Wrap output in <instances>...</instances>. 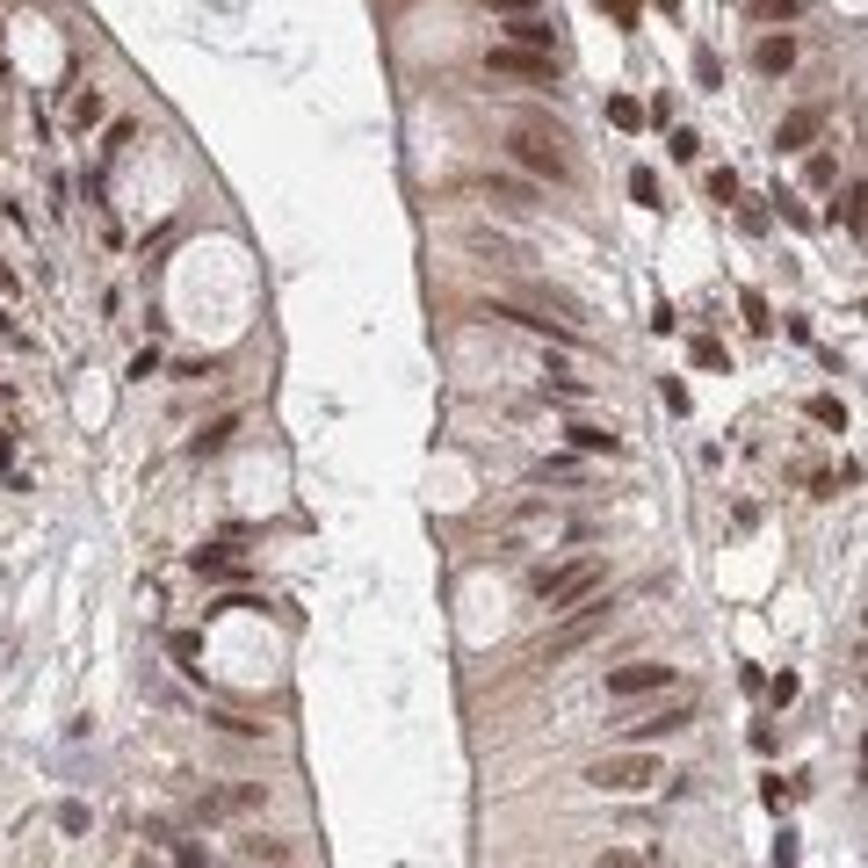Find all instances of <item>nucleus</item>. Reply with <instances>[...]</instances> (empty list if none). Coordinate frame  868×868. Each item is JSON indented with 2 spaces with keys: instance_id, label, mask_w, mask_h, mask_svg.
Here are the masks:
<instances>
[{
  "instance_id": "obj_1",
  "label": "nucleus",
  "mask_w": 868,
  "mask_h": 868,
  "mask_svg": "<svg viewBox=\"0 0 868 868\" xmlns=\"http://www.w3.org/2000/svg\"><path fill=\"white\" fill-rule=\"evenodd\" d=\"M507 152H514V167H529V174H543V181H572L565 138H557L550 123H514V131H507Z\"/></svg>"
},
{
  "instance_id": "obj_2",
  "label": "nucleus",
  "mask_w": 868,
  "mask_h": 868,
  "mask_svg": "<svg viewBox=\"0 0 868 868\" xmlns=\"http://www.w3.org/2000/svg\"><path fill=\"white\" fill-rule=\"evenodd\" d=\"M601 557H579V565H557V572H536V601L557 615V608H579L586 594H601Z\"/></svg>"
},
{
  "instance_id": "obj_3",
  "label": "nucleus",
  "mask_w": 868,
  "mask_h": 868,
  "mask_svg": "<svg viewBox=\"0 0 868 868\" xmlns=\"http://www.w3.org/2000/svg\"><path fill=\"white\" fill-rule=\"evenodd\" d=\"M586 782H594V789H608V796H637V789H651V782H659V753H644V746L608 753V760H594V767H586Z\"/></svg>"
},
{
  "instance_id": "obj_4",
  "label": "nucleus",
  "mask_w": 868,
  "mask_h": 868,
  "mask_svg": "<svg viewBox=\"0 0 868 868\" xmlns=\"http://www.w3.org/2000/svg\"><path fill=\"white\" fill-rule=\"evenodd\" d=\"M608 615H615V601H601V594H586L579 601V615L565 630H550V644H543V659H572L579 644H594V630H608Z\"/></svg>"
},
{
  "instance_id": "obj_5",
  "label": "nucleus",
  "mask_w": 868,
  "mask_h": 868,
  "mask_svg": "<svg viewBox=\"0 0 868 868\" xmlns=\"http://www.w3.org/2000/svg\"><path fill=\"white\" fill-rule=\"evenodd\" d=\"M659 688H673V666H666V659L608 666V695H615V702H637V695H659Z\"/></svg>"
},
{
  "instance_id": "obj_6",
  "label": "nucleus",
  "mask_w": 868,
  "mask_h": 868,
  "mask_svg": "<svg viewBox=\"0 0 868 868\" xmlns=\"http://www.w3.org/2000/svg\"><path fill=\"white\" fill-rule=\"evenodd\" d=\"M485 73H500V80H529V87H557V58L500 44V51H485Z\"/></svg>"
},
{
  "instance_id": "obj_7",
  "label": "nucleus",
  "mask_w": 868,
  "mask_h": 868,
  "mask_svg": "<svg viewBox=\"0 0 868 868\" xmlns=\"http://www.w3.org/2000/svg\"><path fill=\"white\" fill-rule=\"evenodd\" d=\"M695 724V702H666V709H644V717L623 724L630 746H651V738H673V731H688Z\"/></svg>"
},
{
  "instance_id": "obj_8",
  "label": "nucleus",
  "mask_w": 868,
  "mask_h": 868,
  "mask_svg": "<svg viewBox=\"0 0 868 868\" xmlns=\"http://www.w3.org/2000/svg\"><path fill=\"white\" fill-rule=\"evenodd\" d=\"M818 131H825V102H803V109L782 116V131H774V152H803Z\"/></svg>"
},
{
  "instance_id": "obj_9",
  "label": "nucleus",
  "mask_w": 868,
  "mask_h": 868,
  "mask_svg": "<svg viewBox=\"0 0 868 868\" xmlns=\"http://www.w3.org/2000/svg\"><path fill=\"white\" fill-rule=\"evenodd\" d=\"M239 427H246V413H217L210 427H196V434H189V463H210V456H225Z\"/></svg>"
},
{
  "instance_id": "obj_10",
  "label": "nucleus",
  "mask_w": 868,
  "mask_h": 868,
  "mask_svg": "<svg viewBox=\"0 0 868 868\" xmlns=\"http://www.w3.org/2000/svg\"><path fill=\"white\" fill-rule=\"evenodd\" d=\"M796 51H803V44L789 37V29H767V37L753 44V73H767V80H782V73L796 66Z\"/></svg>"
},
{
  "instance_id": "obj_11",
  "label": "nucleus",
  "mask_w": 868,
  "mask_h": 868,
  "mask_svg": "<svg viewBox=\"0 0 868 868\" xmlns=\"http://www.w3.org/2000/svg\"><path fill=\"white\" fill-rule=\"evenodd\" d=\"M478 196H485V203H500V210H536V181H514V174H485V181H478Z\"/></svg>"
},
{
  "instance_id": "obj_12",
  "label": "nucleus",
  "mask_w": 868,
  "mask_h": 868,
  "mask_svg": "<svg viewBox=\"0 0 868 868\" xmlns=\"http://www.w3.org/2000/svg\"><path fill=\"white\" fill-rule=\"evenodd\" d=\"M507 44H514V51H543V58H550L557 29H550L543 15H514V22H507Z\"/></svg>"
},
{
  "instance_id": "obj_13",
  "label": "nucleus",
  "mask_w": 868,
  "mask_h": 868,
  "mask_svg": "<svg viewBox=\"0 0 868 868\" xmlns=\"http://www.w3.org/2000/svg\"><path fill=\"white\" fill-rule=\"evenodd\" d=\"M746 15H753V22H767V29H774V22L789 29V22H803V15H811V0H746Z\"/></svg>"
},
{
  "instance_id": "obj_14",
  "label": "nucleus",
  "mask_w": 868,
  "mask_h": 868,
  "mask_svg": "<svg viewBox=\"0 0 868 868\" xmlns=\"http://www.w3.org/2000/svg\"><path fill=\"white\" fill-rule=\"evenodd\" d=\"M579 478H586V463H572V456H543L529 471V485H579Z\"/></svg>"
},
{
  "instance_id": "obj_15",
  "label": "nucleus",
  "mask_w": 868,
  "mask_h": 868,
  "mask_svg": "<svg viewBox=\"0 0 868 868\" xmlns=\"http://www.w3.org/2000/svg\"><path fill=\"white\" fill-rule=\"evenodd\" d=\"M572 449H586V456H623V434H608V427H572Z\"/></svg>"
},
{
  "instance_id": "obj_16",
  "label": "nucleus",
  "mask_w": 868,
  "mask_h": 868,
  "mask_svg": "<svg viewBox=\"0 0 868 868\" xmlns=\"http://www.w3.org/2000/svg\"><path fill=\"white\" fill-rule=\"evenodd\" d=\"M543 391H550V398H586V377H572L565 362H550V369H543Z\"/></svg>"
},
{
  "instance_id": "obj_17",
  "label": "nucleus",
  "mask_w": 868,
  "mask_h": 868,
  "mask_svg": "<svg viewBox=\"0 0 868 868\" xmlns=\"http://www.w3.org/2000/svg\"><path fill=\"white\" fill-rule=\"evenodd\" d=\"M102 116H109V102H102V87H87V95L73 102V131H95Z\"/></svg>"
},
{
  "instance_id": "obj_18",
  "label": "nucleus",
  "mask_w": 868,
  "mask_h": 868,
  "mask_svg": "<svg viewBox=\"0 0 868 868\" xmlns=\"http://www.w3.org/2000/svg\"><path fill=\"white\" fill-rule=\"evenodd\" d=\"M832 225H840V232H861V189H854V181L840 189V203H832Z\"/></svg>"
},
{
  "instance_id": "obj_19",
  "label": "nucleus",
  "mask_w": 868,
  "mask_h": 868,
  "mask_svg": "<svg viewBox=\"0 0 868 868\" xmlns=\"http://www.w3.org/2000/svg\"><path fill=\"white\" fill-rule=\"evenodd\" d=\"M189 565H196L203 579H232V572H239V565H232V550H196Z\"/></svg>"
},
{
  "instance_id": "obj_20",
  "label": "nucleus",
  "mask_w": 868,
  "mask_h": 868,
  "mask_svg": "<svg viewBox=\"0 0 868 868\" xmlns=\"http://www.w3.org/2000/svg\"><path fill=\"white\" fill-rule=\"evenodd\" d=\"M630 196H637L644 210H659V174H651V167H630Z\"/></svg>"
},
{
  "instance_id": "obj_21",
  "label": "nucleus",
  "mask_w": 868,
  "mask_h": 868,
  "mask_svg": "<svg viewBox=\"0 0 868 868\" xmlns=\"http://www.w3.org/2000/svg\"><path fill=\"white\" fill-rule=\"evenodd\" d=\"M608 123H615V131H637V123H644V109H637L630 95H608Z\"/></svg>"
},
{
  "instance_id": "obj_22",
  "label": "nucleus",
  "mask_w": 868,
  "mask_h": 868,
  "mask_svg": "<svg viewBox=\"0 0 868 868\" xmlns=\"http://www.w3.org/2000/svg\"><path fill=\"white\" fill-rule=\"evenodd\" d=\"M811 420H818V427H840V434H847V406H840V398H811Z\"/></svg>"
},
{
  "instance_id": "obj_23",
  "label": "nucleus",
  "mask_w": 868,
  "mask_h": 868,
  "mask_svg": "<svg viewBox=\"0 0 868 868\" xmlns=\"http://www.w3.org/2000/svg\"><path fill=\"white\" fill-rule=\"evenodd\" d=\"M217 731H232V738H268V724H254V717H210Z\"/></svg>"
},
{
  "instance_id": "obj_24",
  "label": "nucleus",
  "mask_w": 868,
  "mask_h": 868,
  "mask_svg": "<svg viewBox=\"0 0 868 868\" xmlns=\"http://www.w3.org/2000/svg\"><path fill=\"white\" fill-rule=\"evenodd\" d=\"M709 196H717V203H738V174H731V167L709 174Z\"/></svg>"
},
{
  "instance_id": "obj_25",
  "label": "nucleus",
  "mask_w": 868,
  "mask_h": 868,
  "mask_svg": "<svg viewBox=\"0 0 868 868\" xmlns=\"http://www.w3.org/2000/svg\"><path fill=\"white\" fill-rule=\"evenodd\" d=\"M167 651H174V659H196V651H203V637H196V630H174V637H167Z\"/></svg>"
},
{
  "instance_id": "obj_26",
  "label": "nucleus",
  "mask_w": 868,
  "mask_h": 868,
  "mask_svg": "<svg viewBox=\"0 0 868 868\" xmlns=\"http://www.w3.org/2000/svg\"><path fill=\"white\" fill-rule=\"evenodd\" d=\"M152 369H160V348H138V355H131V384H145Z\"/></svg>"
},
{
  "instance_id": "obj_27",
  "label": "nucleus",
  "mask_w": 868,
  "mask_h": 868,
  "mask_svg": "<svg viewBox=\"0 0 868 868\" xmlns=\"http://www.w3.org/2000/svg\"><path fill=\"white\" fill-rule=\"evenodd\" d=\"M174 861H181V868H203V861H210V847H196V840H174Z\"/></svg>"
},
{
  "instance_id": "obj_28",
  "label": "nucleus",
  "mask_w": 868,
  "mask_h": 868,
  "mask_svg": "<svg viewBox=\"0 0 868 868\" xmlns=\"http://www.w3.org/2000/svg\"><path fill=\"white\" fill-rule=\"evenodd\" d=\"M695 80H702V87H717V80H724V73H717V51H695Z\"/></svg>"
},
{
  "instance_id": "obj_29",
  "label": "nucleus",
  "mask_w": 868,
  "mask_h": 868,
  "mask_svg": "<svg viewBox=\"0 0 868 868\" xmlns=\"http://www.w3.org/2000/svg\"><path fill=\"white\" fill-rule=\"evenodd\" d=\"M601 8H608L615 22H623V29H637V0H601Z\"/></svg>"
},
{
  "instance_id": "obj_30",
  "label": "nucleus",
  "mask_w": 868,
  "mask_h": 868,
  "mask_svg": "<svg viewBox=\"0 0 868 868\" xmlns=\"http://www.w3.org/2000/svg\"><path fill=\"white\" fill-rule=\"evenodd\" d=\"M485 8H514L521 15V8H536V0H485Z\"/></svg>"
}]
</instances>
